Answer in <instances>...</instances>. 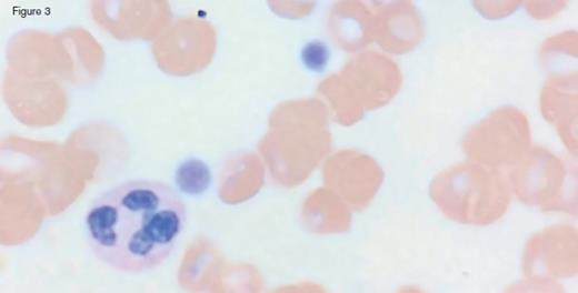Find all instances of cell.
Segmentation results:
<instances>
[{
	"label": "cell",
	"instance_id": "cell-7",
	"mask_svg": "<svg viewBox=\"0 0 578 293\" xmlns=\"http://www.w3.org/2000/svg\"><path fill=\"white\" fill-rule=\"evenodd\" d=\"M540 58L545 67H555L565 59L577 58V32H561L548 38L541 47Z\"/></svg>",
	"mask_w": 578,
	"mask_h": 293
},
{
	"label": "cell",
	"instance_id": "cell-1",
	"mask_svg": "<svg viewBox=\"0 0 578 293\" xmlns=\"http://www.w3.org/2000/svg\"><path fill=\"white\" fill-rule=\"evenodd\" d=\"M187 224L180 195L167 183L134 179L98 194L83 229L93 256L123 273L160 266L175 251Z\"/></svg>",
	"mask_w": 578,
	"mask_h": 293
},
{
	"label": "cell",
	"instance_id": "cell-5",
	"mask_svg": "<svg viewBox=\"0 0 578 293\" xmlns=\"http://www.w3.org/2000/svg\"><path fill=\"white\" fill-rule=\"evenodd\" d=\"M577 230L570 225H552L534 234L522 255V271L527 280L555 287L554 280L576 275Z\"/></svg>",
	"mask_w": 578,
	"mask_h": 293
},
{
	"label": "cell",
	"instance_id": "cell-2",
	"mask_svg": "<svg viewBox=\"0 0 578 293\" xmlns=\"http://www.w3.org/2000/svg\"><path fill=\"white\" fill-rule=\"evenodd\" d=\"M511 186L497 169L464 162L438 173L430 196L450 220L469 225H488L508 210Z\"/></svg>",
	"mask_w": 578,
	"mask_h": 293
},
{
	"label": "cell",
	"instance_id": "cell-6",
	"mask_svg": "<svg viewBox=\"0 0 578 293\" xmlns=\"http://www.w3.org/2000/svg\"><path fill=\"white\" fill-rule=\"evenodd\" d=\"M540 110L567 149L577 154V72L555 73L540 92Z\"/></svg>",
	"mask_w": 578,
	"mask_h": 293
},
{
	"label": "cell",
	"instance_id": "cell-9",
	"mask_svg": "<svg viewBox=\"0 0 578 293\" xmlns=\"http://www.w3.org/2000/svg\"><path fill=\"white\" fill-rule=\"evenodd\" d=\"M482 4H479V3H475L476 7L478 8V10L487 16V17H490V18H496V17H501L504 14H508L510 11L512 12L517 4H515V2H509V4H496V2H480Z\"/></svg>",
	"mask_w": 578,
	"mask_h": 293
},
{
	"label": "cell",
	"instance_id": "cell-8",
	"mask_svg": "<svg viewBox=\"0 0 578 293\" xmlns=\"http://www.w3.org/2000/svg\"><path fill=\"white\" fill-rule=\"evenodd\" d=\"M565 6V2H538L530 1L527 4L529 13L537 19H547L555 16Z\"/></svg>",
	"mask_w": 578,
	"mask_h": 293
},
{
	"label": "cell",
	"instance_id": "cell-3",
	"mask_svg": "<svg viewBox=\"0 0 578 293\" xmlns=\"http://www.w3.org/2000/svg\"><path fill=\"white\" fill-rule=\"evenodd\" d=\"M510 181L517 198L542 211H562L576 215V170L542 146L529 150L514 166Z\"/></svg>",
	"mask_w": 578,
	"mask_h": 293
},
{
	"label": "cell",
	"instance_id": "cell-4",
	"mask_svg": "<svg viewBox=\"0 0 578 293\" xmlns=\"http://www.w3.org/2000/svg\"><path fill=\"white\" fill-rule=\"evenodd\" d=\"M462 149L470 160L486 166H515L530 150L528 118L515 107L499 108L469 129Z\"/></svg>",
	"mask_w": 578,
	"mask_h": 293
}]
</instances>
